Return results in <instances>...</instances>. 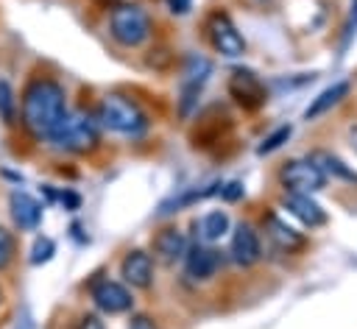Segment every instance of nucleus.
<instances>
[{
    "label": "nucleus",
    "instance_id": "f257e3e1",
    "mask_svg": "<svg viewBox=\"0 0 357 329\" xmlns=\"http://www.w3.org/2000/svg\"><path fill=\"white\" fill-rule=\"evenodd\" d=\"M67 114V92L53 78H33L22 92V123L36 137H50V131Z\"/></svg>",
    "mask_w": 357,
    "mask_h": 329
},
{
    "label": "nucleus",
    "instance_id": "f03ea898",
    "mask_svg": "<svg viewBox=\"0 0 357 329\" xmlns=\"http://www.w3.org/2000/svg\"><path fill=\"white\" fill-rule=\"evenodd\" d=\"M50 142H53V148L67 151V153H89L100 142L98 123L84 112L64 114V120L50 131Z\"/></svg>",
    "mask_w": 357,
    "mask_h": 329
},
{
    "label": "nucleus",
    "instance_id": "7ed1b4c3",
    "mask_svg": "<svg viewBox=\"0 0 357 329\" xmlns=\"http://www.w3.org/2000/svg\"><path fill=\"white\" fill-rule=\"evenodd\" d=\"M98 120L106 128L126 137H139L148 128V114L131 98H123V95H106L98 106Z\"/></svg>",
    "mask_w": 357,
    "mask_h": 329
},
{
    "label": "nucleus",
    "instance_id": "20e7f679",
    "mask_svg": "<svg viewBox=\"0 0 357 329\" xmlns=\"http://www.w3.org/2000/svg\"><path fill=\"white\" fill-rule=\"evenodd\" d=\"M109 33L123 47H137L151 36V17L134 3H117L109 14Z\"/></svg>",
    "mask_w": 357,
    "mask_h": 329
},
{
    "label": "nucleus",
    "instance_id": "39448f33",
    "mask_svg": "<svg viewBox=\"0 0 357 329\" xmlns=\"http://www.w3.org/2000/svg\"><path fill=\"white\" fill-rule=\"evenodd\" d=\"M206 36H209V45H212L220 56H226V59H237V56L245 53V39H243V33H240L237 25H234L226 14H220V11L209 14V20H206Z\"/></svg>",
    "mask_w": 357,
    "mask_h": 329
},
{
    "label": "nucleus",
    "instance_id": "423d86ee",
    "mask_svg": "<svg viewBox=\"0 0 357 329\" xmlns=\"http://www.w3.org/2000/svg\"><path fill=\"white\" fill-rule=\"evenodd\" d=\"M209 72H212V64L204 56H190L187 59L184 78H181V95H178V114L181 117H190L192 109L198 106V95H201V86L206 84Z\"/></svg>",
    "mask_w": 357,
    "mask_h": 329
},
{
    "label": "nucleus",
    "instance_id": "0eeeda50",
    "mask_svg": "<svg viewBox=\"0 0 357 329\" xmlns=\"http://www.w3.org/2000/svg\"><path fill=\"white\" fill-rule=\"evenodd\" d=\"M279 181L290 192H307L310 195V192H315L326 184V176L310 159H293L279 170Z\"/></svg>",
    "mask_w": 357,
    "mask_h": 329
},
{
    "label": "nucleus",
    "instance_id": "6e6552de",
    "mask_svg": "<svg viewBox=\"0 0 357 329\" xmlns=\"http://www.w3.org/2000/svg\"><path fill=\"white\" fill-rule=\"evenodd\" d=\"M226 86H229V95L234 98V103H240L243 109H259L265 103V86L251 70H234L229 75Z\"/></svg>",
    "mask_w": 357,
    "mask_h": 329
},
{
    "label": "nucleus",
    "instance_id": "1a4fd4ad",
    "mask_svg": "<svg viewBox=\"0 0 357 329\" xmlns=\"http://www.w3.org/2000/svg\"><path fill=\"white\" fill-rule=\"evenodd\" d=\"M92 301L100 312H109V315H120V312L131 309V304H134L128 287L120 282H112V279H100L92 287Z\"/></svg>",
    "mask_w": 357,
    "mask_h": 329
},
{
    "label": "nucleus",
    "instance_id": "9d476101",
    "mask_svg": "<svg viewBox=\"0 0 357 329\" xmlns=\"http://www.w3.org/2000/svg\"><path fill=\"white\" fill-rule=\"evenodd\" d=\"M120 273L131 287H139V290L151 287L153 284V259H151V254H145L139 248L128 251L120 262Z\"/></svg>",
    "mask_w": 357,
    "mask_h": 329
},
{
    "label": "nucleus",
    "instance_id": "9b49d317",
    "mask_svg": "<svg viewBox=\"0 0 357 329\" xmlns=\"http://www.w3.org/2000/svg\"><path fill=\"white\" fill-rule=\"evenodd\" d=\"M8 209H11L17 229H22V231H33L42 223V204L22 190H14L8 195Z\"/></svg>",
    "mask_w": 357,
    "mask_h": 329
},
{
    "label": "nucleus",
    "instance_id": "f8f14e48",
    "mask_svg": "<svg viewBox=\"0 0 357 329\" xmlns=\"http://www.w3.org/2000/svg\"><path fill=\"white\" fill-rule=\"evenodd\" d=\"M259 257H262V245H259L257 231L248 223H240L234 229V234H231V259L237 265L248 268V265L259 262Z\"/></svg>",
    "mask_w": 357,
    "mask_h": 329
},
{
    "label": "nucleus",
    "instance_id": "ddd939ff",
    "mask_svg": "<svg viewBox=\"0 0 357 329\" xmlns=\"http://www.w3.org/2000/svg\"><path fill=\"white\" fill-rule=\"evenodd\" d=\"M218 265H220L218 251H212V248H206V245H192L190 251H184V270H187V276L195 279V282L212 279L215 270H218Z\"/></svg>",
    "mask_w": 357,
    "mask_h": 329
},
{
    "label": "nucleus",
    "instance_id": "4468645a",
    "mask_svg": "<svg viewBox=\"0 0 357 329\" xmlns=\"http://www.w3.org/2000/svg\"><path fill=\"white\" fill-rule=\"evenodd\" d=\"M284 206L290 209V215H296L304 226H321V223H326V212L307 195V192H287L284 195Z\"/></svg>",
    "mask_w": 357,
    "mask_h": 329
},
{
    "label": "nucleus",
    "instance_id": "2eb2a0df",
    "mask_svg": "<svg viewBox=\"0 0 357 329\" xmlns=\"http://www.w3.org/2000/svg\"><path fill=\"white\" fill-rule=\"evenodd\" d=\"M184 251H187V240H184V234H181L178 229H173V226L162 229V231L153 237V254H156L162 262H176V259L184 257Z\"/></svg>",
    "mask_w": 357,
    "mask_h": 329
},
{
    "label": "nucleus",
    "instance_id": "dca6fc26",
    "mask_svg": "<svg viewBox=\"0 0 357 329\" xmlns=\"http://www.w3.org/2000/svg\"><path fill=\"white\" fill-rule=\"evenodd\" d=\"M349 89H351V86H349V81H335L332 86H326V89H324V92H321V95H318V98L304 109V117H307V120H315V117L326 114L332 106H337V103L349 95Z\"/></svg>",
    "mask_w": 357,
    "mask_h": 329
},
{
    "label": "nucleus",
    "instance_id": "f3484780",
    "mask_svg": "<svg viewBox=\"0 0 357 329\" xmlns=\"http://www.w3.org/2000/svg\"><path fill=\"white\" fill-rule=\"evenodd\" d=\"M265 229H268L271 240H273L279 248H284V251H293V248H301V245H304V237H301L296 229H290L284 220H279L276 215H268V217H265Z\"/></svg>",
    "mask_w": 357,
    "mask_h": 329
},
{
    "label": "nucleus",
    "instance_id": "a211bd4d",
    "mask_svg": "<svg viewBox=\"0 0 357 329\" xmlns=\"http://www.w3.org/2000/svg\"><path fill=\"white\" fill-rule=\"evenodd\" d=\"M310 162L318 164V170H321L324 176H335V178H343V181H357V173H354L349 164H343L337 156L326 153V151H315Z\"/></svg>",
    "mask_w": 357,
    "mask_h": 329
},
{
    "label": "nucleus",
    "instance_id": "6ab92c4d",
    "mask_svg": "<svg viewBox=\"0 0 357 329\" xmlns=\"http://www.w3.org/2000/svg\"><path fill=\"white\" fill-rule=\"evenodd\" d=\"M198 229H201V240L204 243H215V240H220L229 231V215L223 209H215V212H209V215L201 217V226Z\"/></svg>",
    "mask_w": 357,
    "mask_h": 329
},
{
    "label": "nucleus",
    "instance_id": "aec40b11",
    "mask_svg": "<svg viewBox=\"0 0 357 329\" xmlns=\"http://www.w3.org/2000/svg\"><path fill=\"white\" fill-rule=\"evenodd\" d=\"M218 190H220V184H209V187H204V190H187L184 195H178V198H173V201H167V204H162V215L178 212L181 206H190V204H195V201H201V198H206V195H212V192H218Z\"/></svg>",
    "mask_w": 357,
    "mask_h": 329
},
{
    "label": "nucleus",
    "instance_id": "412c9836",
    "mask_svg": "<svg viewBox=\"0 0 357 329\" xmlns=\"http://www.w3.org/2000/svg\"><path fill=\"white\" fill-rule=\"evenodd\" d=\"M290 134H293V128H290V125H279L276 131H271V134H268V137L259 142L257 153H259V156H265V153H273V151H279V148H282V145L290 139Z\"/></svg>",
    "mask_w": 357,
    "mask_h": 329
},
{
    "label": "nucleus",
    "instance_id": "4be33fe9",
    "mask_svg": "<svg viewBox=\"0 0 357 329\" xmlns=\"http://www.w3.org/2000/svg\"><path fill=\"white\" fill-rule=\"evenodd\" d=\"M53 254H56V243L50 240V237H36L33 240V245H31V265H45V262H50L53 259Z\"/></svg>",
    "mask_w": 357,
    "mask_h": 329
},
{
    "label": "nucleus",
    "instance_id": "5701e85b",
    "mask_svg": "<svg viewBox=\"0 0 357 329\" xmlns=\"http://www.w3.org/2000/svg\"><path fill=\"white\" fill-rule=\"evenodd\" d=\"M17 114V100H14V89L8 81H0V117L6 123H14Z\"/></svg>",
    "mask_w": 357,
    "mask_h": 329
},
{
    "label": "nucleus",
    "instance_id": "b1692460",
    "mask_svg": "<svg viewBox=\"0 0 357 329\" xmlns=\"http://www.w3.org/2000/svg\"><path fill=\"white\" fill-rule=\"evenodd\" d=\"M14 251H17L14 234H11L6 226H0V270H6V268L11 265V259H14Z\"/></svg>",
    "mask_w": 357,
    "mask_h": 329
},
{
    "label": "nucleus",
    "instance_id": "393cba45",
    "mask_svg": "<svg viewBox=\"0 0 357 329\" xmlns=\"http://www.w3.org/2000/svg\"><path fill=\"white\" fill-rule=\"evenodd\" d=\"M240 195H243V184L240 181H231V184L220 187V198H226V201H237Z\"/></svg>",
    "mask_w": 357,
    "mask_h": 329
},
{
    "label": "nucleus",
    "instance_id": "a878e982",
    "mask_svg": "<svg viewBox=\"0 0 357 329\" xmlns=\"http://www.w3.org/2000/svg\"><path fill=\"white\" fill-rule=\"evenodd\" d=\"M357 33V0H351V11H349V22H346V42Z\"/></svg>",
    "mask_w": 357,
    "mask_h": 329
},
{
    "label": "nucleus",
    "instance_id": "bb28decb",
    "mask_svg": "<svg viewBox=\"0 0 357 329\" xmlns=\"http://www.w3.org/2000/svg\"><path fill=\"white\" fill-rule=\"evenodd\" d=\"M78 329H106V326H103V321H100L98 315L89 312V315H84V318L78 321Z\"/></svg>",
    "mask_w": 357,
    "mask_h": 329
},
{
    "label": "nucleus",
    "instance_id": "cd10ccee",
    "mask_svg": "<svg viewBox=\"0 0 357 329\" xmlns=\"http://www.w3.org/2000/svg\"><path fill=\"white\" fill-rule=\"evenodd\" d=\"M128 329H159V326L153 323V318H148V315H137V318L131 321Z\"/></svg>",
    "mask_w": 357,
    "mask_h": 329
},
{
    "label": "nucleus",
    "instance_id": "c85d7f7f",
    "mask_svg": "<svg viewBox=\"0 0 357 329\" xmlns=\"http://www.w3.org/2000/svg\"><path fill=\"white\" fill-rule=\"evenodd\" d=\"M167 6L173 14H187L192 8V0H167Z\"/></svg>",
    "mask_w": 357,
    "mask_h": 329
},
{
    "label": "nucleus",
    "instance_id": "c756f323",
    "mask_svg": "<svg viewBox=\"0 0 357 329\" xmlns=\"http://www.w3.org/2000/svg\"><path fill=\"white\" fill-rule=\"evenodd\" d=\"M14 329H36V323L31 318V309H22V315L17 318V326Z\"/></svg>",
    "mask_w": 357,
    "mask_h": 329
},
{
    "label": "nucleus",
    "instance_id": "7c9ffc66",
    "mask_svg": "<svg viewBox=\"0 0 357 329\" xmlns=\"http://www.w3.org/2000/svg\"><path fill=\"white\" fill-rule=\"evenodd\" d=\"M61 201H64L70 209H75V206H78V195H75V192H61Z\"/></svg>",
    "mask_w": 357,
    "mask_h": 329
}]
</instances>
